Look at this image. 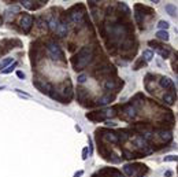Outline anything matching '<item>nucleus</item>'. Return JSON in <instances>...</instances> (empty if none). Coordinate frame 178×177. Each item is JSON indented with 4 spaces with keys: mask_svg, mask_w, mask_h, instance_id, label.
<instances>
[{
    "mask_svg": "<svg viewBox=\"0 0 178 177\" xmlns=\"http://www.w3.org/2000/svg\"><path fill=\"white\" fill-rule=\"evenodd\" d=\"M93 57V51H92V47L85 46L82 47L81 50L78 51V54L73 58V65H74V69L75 70H82L84 68H86L90 62Z\"/></svg>",
    "mask_w": 178,
    "mask_h": 177,
    "instance_id": "f257e3e1",
    "label": "nucleus"
},
{
    "mask_svg": "<svg viewBox=\"0 0 178 177\" xmlns=\"http://www.w3.org/2000/svg\"><path fill=\"white\" fill-rule=\"evenodd\" d=\"M47 51H48V55L52 60H58V59H62L63 58V52H62L61 47L58 46L56 43L50 41L47 44Z\"/></svg>",
    "mask_w": 178,
    "mask_h": 177,
    "instance_id": "f03ea898",
    "label": "nucleus"
},
{
    "mask_svg": "<svg viewBox=\"0 0 178 177\" xmlns=\"http://www.w3.org/2000/svg\"><path fill=\"white\" fill-rule=\"evenodd\" d=\"M136 115H137L136 107L133 106V104H126V106L123 107V110H122L121 118H123V120H133Z\"/></svg>",
    "mask_w": 178,
    "mask_h": 177,
    "instance_id": "7ed1b4c3",
    "label": "nucleus"
},
{
    "mask_svg": "<svg viewBox=\"0 0 178 177\" xmlns=\"http://www.w3.org/2000/svg\"><path fill=\"white\" fill-rule=\"evenodd\" d=\"M33 84H34V87L39 89L40 92H43V93H50L51 89H52L50 82H45V81H39V80H36V81H33Z\"/></svg>",
    "mask_w": 178,
    "mask_h": 177,
    "instance_id": "20e7f679",
    "label": "nucleus"
},
{
    "mask_svg": "<svg viewBox=\"0 0 178 177\" xmlns=\"http://www.w3.org/2000/svg\"><path fill=\"white\" fill-rule=\"evenodd\" d=\"M33 25V18L32 15H23V17L21 18V26L22 29H23V32L25 33H29V30H30V28H32Z\"/></svg>",
    "mask_w": 178,
    "mask_h": 177,
    "instance_id": "39448f33",
    "label": "nucleus"
},
{
    "mask_svg": "<svg viewBox=\"0 0 178 177\" xmlns=\"http://www.w3.org/2000/svg\"><path fill=\"white\" fill-rule=\"evenodd\" d=\"M70 19L74 24H81L84 21V11H77V10H73L70 14Z\"/></svg>",
    "mask_w": 178,
    "mask_h": 177,
    "instance_id": "423d86ee",
    "label": "nucleus"
},
{
    "mask_svg": "<svg viewBox=\"0 0 178 177\" xmlns=\"http://www.w3.org/2000/svg\"><path fill=\"white\" fill-rule=\"evenodd\" d=\"M160 87L162 88H164V89H170L171 92L174 91V84H173V81H171L169 77H162L160 78Z\"/></svg>",
    "mask_w": 178,
    "mask_h": 177,
    "instance_id": "0eeeda50",
    "label": "nucleus"
},
{
    "mask_svg": "<svg viewBox=\"0 0 178 177\" xmlns=\"http://www.w3.org/2000/svg\"><path fill=\"white\" fill-rule=\"evenodd\" d=\"M67 32H69L67 25H66L64 22H59V25H58V28H56V30H55V33H56L59 37H64V36H67Z\"/></svg>",
    "mask_w": 178,
    "mask_h": 177,
    "instance_id": "6e6552de",
    "label": "nucleus"
},
{
    "mask_svg": "<svg viewBox=\"0 0 178 177\" xmlns=\"http://www.w3.org/2000/svg\"><path fill=\"white\" fill-rule=\"evenodd\" d=\"M104 139H106L107 142L114 143V144L119 143V135H118L117 132H106V135H104Z\"/></svg>",
    "mask_w": 178,
    "mask_h": 177,
    "instance_id": "1a4fd4ad",
    "label": "nucleus"
},
{
    "mask_svg": "<svg viewBox=\"0 0 178 177\" xmlns=\"http://www.w3.org/2000/svg\"><path fill=\"white\" fill-rule=\"evenodd\" d=\"M156 37L159 40H162V41H169L170 35L167 33V30H158V32H156Z\"/></svg>",
    "mask_w": 178,
    "mask_h": 177,
    "instance_id": "9d476101",
    "label": "nucleus"
},
{
    "mask_svg": "<svg viewBox=\"0 0 178 177\" xmlns=\"http://www.w3.org/2000/svg\"><path fill=\"white\" fill-rule=\"evenodd\" d=\"M163 100H164L166 103H169V104H173V103L175 102V92L173 91V92L166 93V95L163 96Z\"/></svg>",
    "mask_w": 178,
    "mask_h": 177,
    "instance_id": "9b49d317",
    "label": "nucleus"
},
{
    "mask_svg": "<svg viewBox=\"0 0 178 177\" xmlns=\"http://www.w3.org/2000/svg\"><path fill=\"white\" fill-rule=\"evenodd\" d=\"M152 58H153V52L151 50H145L142 52V60H144V62H151Z\"/></svg>",
    "mask_w": 178,
    "mask_h": 177,
    "instance_id": "f8f14e48",
    "label": "nucleus"
},
{
    "mask_svg": "<svg viewBox=\"0 0 178 177\" xmlns=\"http://www.w3.org/2000/svg\"><path fill=\"white\" fill-rule=\"evenodd\" d=\"M166 12H167L170 17H175V15H177V7L173 6V4H167V6H166Z\"/></svg>",
    "mask_w": 178,
    "mask_h": 177,
    "instance_id": "ddd939ff",
    "label": "nucleus"
},
{
    "mask_svg": "<svg viewBox=\"0 0 178 177\" xmlns=\"http://www.w3.org/2000/svg\"><path fill=\"white\" fill-rule=\"evenodd\" d=\"M11 62H12V58H4L3 60H0V70H4L7 66H10Z\"/></svg>",
    "mask_w": 178,
    "mask_h": 177,
    "instance_id": "4468645a",
    "label": "nucleus"
},
{
    "mask_svg": "<svg viewBox=\"0 0 178 177\" xmlns=\"http://www.w3.org/2000/svg\"><path fill=\"white\" fill-rule=\"evenodd\" d=\"M48 25H50V29L51 30H56V28H58V25H59V21H58L56 18H51L50 19V22H48Z\"/></svg>",
    "mask_w": 178,
    "mask_h": 177,
    "instance_id": "2eb2a0df",
    "label": "nucleus"
},
{
    "mask_svg": "<svg viewBox=\"0 0 178 177\" xmlns=\"http://www.w3.org/2000/svg\"><path fill=\"white\" fill-rule=\"evenodd\" d=\"M158 28H159V30H167L169 29V26H170V24H169L167 21H163V19H162V21H159L158 22Z\"/></svg>",
    "mask_w": 178,
    "mask_h": 177,
    "instance_id": "dca6fc26",
    "label": "nucleus"
},
{
    "mask_svg": "<svg viewBox=\"0 0 178 177\" xmlns=\"http://www.w3.org/2000/svg\"><path fill=\"white\" fill-rule=\"evenodd\" d=\"M104 87H106L107 89H115L117 88V84H115V80H107L106 82H104Z\"/></svg>",
    "mask_w": 178,
    "mask_h": 177,
    "instance_id": "f3484780",
    "label": "nucleus"
},
{
    "mask_svg": "<svg viewBox=\"0 0 178 177\" xmlns=\"http://www.w3.org/2000/svg\"><path fill=\"white\" fill-rule=\"evenodd\" d=\"M17 65H18L17 62H12V65H10V66H7L4 70H1V73H3V74H8V73H11V71L17 68Z\"/></svg>",
    "mask_w": 178,
    "mask_h": 177,
    "instance_id": "a211bd4d",
    "label": "nucleus"
},
{
    "mask_svg": "<svg viewBox=\"0 0 178 177\" xmlns=\"http://www.w3.org/2000/svg\"><path fill=\"white\" fill-rule=\"evenodd\" d=\"M112 99H114V96L106 95V96H103V98H101V99L99 100V103H100V104H107V103H110Z\"/></svg>",
    "mask_w": 178,
    "mask_h": 177,
    "instance_id": "6ab92c4d",
    "label": "nucleus"
},
{
    "mask_svg": "<svg viewBox=\"0 0 178 177\" xmlns=\"http://www.w3.org/2000/svg\"><path fill=\"white\" fill-rule=\"evenodd\" d=\"M164 162H175V161H178V156L177 155H166L163 158Z\"/></svg>",
    "mask_w": 178,
    "mask_h": 177,
    "instance_id": "aec40b11",
    "label": "nucleus"
},
{
    "mask_svg": "<svg viewBox=\"0 0 178 177\" xmlns=\"http://www.w3.org/2000/svg\"><path fill=\"white\" fill-rule=\"evenodd\" d=\"M88 154H89V148L85 147V148L82 150V159H88Z\"/></svg>",
    "mask_w": 178,
    "mask_h": 177,
    "instance_id": "412c9836",
    "label": "nucleus"
},
{
    "mask_svg": "<svg viewBox=\"0 0 178 177\" xmlns=\"http://www.w3.org/2000/svg\"><path fill=\"white\" fill-rule=\"evenodd\" d=\"M86 74H81V76H78V84H84V82L86 81Z\"/></svg>",
    "mask_w": 178,
    "mask_h": 177,
    "instance_id": "4be33fe9",
    "label": "nucleus"
},
{
    "mask_svg": "<svg viewBox=\"0 0 178 177\" xmlns=\"http://www.w3.org/2000/svg\"><path fill=\"white\" fill-rule=\"evenodd\" d=\"M17 76H18V78H22V80L25 78V73H23V71H17Z\"/></svg>",
    "mask_w": 178,
    "mask_h": 177,
    "instance_id": "5701e85b",
    "label": "nucleus"
},
{
    "mask_svg": "<svg viewBox=\"0 0 178 177\" xmlns=\"http://www.w3.org/2000/svg\"><path fill=\"white\" fill-rule=\"evenodd\" d=\"M171 176H173V172H171V170H167V172L164 173V177H171Z\"/></svg>",
    "mask_w": 178,
    "mask_h": 177,
    "instance_id": "b1692460",
    "label": "nucleus"
},
{
    "mask_svg": "<svg viewBox=\"0 0 178 177\" xmlns=\"http://www.w3.org/2000/svg\"><path fill=\"white\" fill-rule=\"evenodd\" d=\"M82 174H84V172H82V170H80V172H77V173L74 174V177H81Z\"/></svg>",
    "mask_w": 178,
    "mask_h": 177,
    "instance_id": "393cba45",
    "label": "nucleus"
},
{
    "mask_svg": "<svg viewBox=\"0 0 178 177\" xmlns=\"http://www.w3.org/2000/svg\"><path fill=\"white\" fill-rule=\"evenodd\" d=\"M107 125H111V126H115V122H112V121H107Z\"/></svg>",
    "mask_w": 178,
    "mask_h": 177,
    "instance_id": "a878e982",
    "label": "nucleus"
},
{
    "mask_svg": "<svg viewBox=\"0 0 178 177\" xmlns=\"http://www.w3.org/2000/svg\"><path fill=\"white\" fill-rule=\"evenodd\" d=\"M4 88H6V87H0V91H1V89H4Z\"/></svg>",
    "mask_w": 178,
    "mask_h": 177,
    "instance_id": "bb28decb",
    "label": "nucleus"
}]
</instances>
